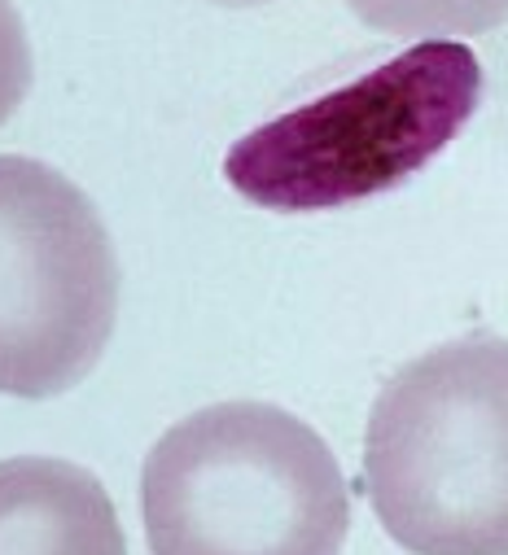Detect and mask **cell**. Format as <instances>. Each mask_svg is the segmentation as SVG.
Returning <instances> with one entry per match:
<instances>
[{
  "mask_svg": "<svg viewBox=\"0 0 508 555\" xmlns=\"http://www.w3.org/2000/svg\"><path fill=\"white\" fill-rule=\"evenodd\" d=\"M482 62L456 40H426L377 70L245 131L224 180L277 215L342 210L430 167L482 105Z\"/></svg>",
  "mask_w": 508,
  "mask_h": 555,
  "instance_id": "cell-3",
  "label": "cell"
},
{
  "mask_svg": "<svg viewBox=\"0 0 508 555\" xmlns=\"http://www.w3.org/2000/svg\"><path fill=\"white\" fill-rule=\"evenodd\" d=\"M364 490L412 555H508V341L473 333L399 367L364 434Z\"/></svg>",
  "mask_w": 508,
  "mask_h": 555,
  "instance_id": "cell-1",
  "label": "cell"
},
{
  "mask_svg": "<svg viewBox=\"0 0 508 555\" xmlns=\"http://www.w3.org/2000/svg\"><path fill=\"white\" fill-rule=\"evenodd\" d=\"M359 23L386 36H482L508 23V0H346Z\"/></svg>",
  "mask_w": 508,
  "mask_h": 555,
  "instance_id": "cell-6",
  "label": "cell"
},
{
  "mask_svg": "<svg viewBox=\"0 0 508 555\" xmlns=\"http://www.w3.org/2000/svg\"><path fill=\"white\" fill-rule=\"evenodd\" d=\"M31 88V44L14 0H0V122L27 101Z\"/></svg>",
  "mask_w": 508,
  "mask_h": 555,
  "instance_id": "cell-7",
  "label": "cell"
},
{
  "mask_svg": "<svg viewBox=\"0 0 508 555\" xmlns=\"http://www.w3.org/2000/svg\"><path fill=\"white\" fill-rule=\"evenodd\" d=\"M141 516L154 555H342L351 499L307 421L272 402H215L145 455Z\"/></svg>",
  "mask_w": 508,
  "mask_h": 555,
  "instance_id": "cell-2",
  "label": "cell"
},
{
  "mask_svg": "<svg viewBox=\"0 0 508 555\" xmlns=\"http://www.w3.org/2000/svg\"><path fill=\"white\" fill-rule=\"evenodd\" d=\"M0 555H127L105 486L66 460L0 464Z\"/></svg>",
  "mask_w": 508,
  "mask_h": 555,
  "instance_id": "cell-5",
  "label": "cell"
},
{
  "mask_svg": "<svg viewBox=\"0 0 508 555\" xmlns=\"http://www.w3.org/2000/svg\"><path fill=\"white\" fill-rule=\"evenodd\" d=\"M219 5H268V0H219Z\"/></svg>",
  "mask_w": 508,
  "mask_h": 555,
  "instance_id": "cell-8",
  "label": "cell"
},
{
  "mask_svg": "<svg viewBox=\"0 0 508 555\" xmlns=\"http://www.w3.org/2000/svg\"><path fill=\"white\" fill-rule=\"evenodd\" d=\"M118 315V258L97 206L53 167L0 154V393L79 385Z\"/></svg>",
  "mask_w": 508,
  "mask_h": 555,
  "instance_id": "cell-4",
  "label": "cell"
}]
</instances>
